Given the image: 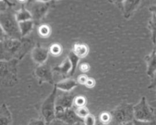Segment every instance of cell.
I'll return each mask as SVG.
<instances>
[{
  "mask_svg": "<svg viewBox=\"0 0 156 125\" xmlns=\"http://www.w3.org/2000/svg\"><path fill=\"white\" fill-rule=\"evenodd\" d=\"M75 96L70 92H63L57 95L55 99V115L63 112L68 109L73 108Z\"/></svg>",
  "mask_w": 156,
  "mask_h": 125,
  "instance_id": "ba28073f",
  "label": "cell"
},
{
  "mask_svg": "<svg viewBox=\"0 0 156 125\" xmlns=\"http://www.w3.org/2000/svg\"><path fill=\"white\" fill-rule=\"evenodd\" d=\"M63 51L62 46L60 44L55 43H52L50 47L49 48V51L51 54H52L53 56H59L62 54Z\"/></svg>",
  "mask_w": 156,
  "mask_h": 125,
  "instance_id": "cb8c5ba5",
  "label": "cell"
},
{
  "mask_svg": "<svg viewBox=\"0 0 156 125\" xmlns=\"http://www.w3.org/2000/svg\"><path fill=\"white\" fill-rule=\"evenodd\" d=\"M149 89H153L156 88V71L154 74V75L151 77V82L150 84L149 85L148 87Z\"/></svg>",
  "mask_w": 156,
  "mask_h": 125,
  "instance_id": "836d02e7",
  "label": "cell"
},
{
  "mask_svg": "<svg viewBox=\"0 0 156 125\" xmlns=\"http://www.w3.org/2000/svg\"><path fill=\"white\" fill-rule=\"evenodd\" d=\"M96 84V81L94 80V79L92 78V77H89L88 78L85 84V86L87 88H92L94 87Z\"/></svg>",
  "mask_w": 156,
  "mask_h": 125,
  "instance_id": "d6a6232c",
  "label": "cell"
},
{
  "mask_svg": "<svg viewBox=\"0 0 156 125\" xmlns=\"http://www.w3.org/2000/svg\"><path fill=\"white\" fill-rule=\"evenodd\" d=\"M144 60L146 63V74L151 77L156 71V51L154 49L150 54L146 55Z\"/></svg>",
  "mask_w": 156,
  "mask_h": 125,
  "instance_id": "4fadbf2b",
  "label": "cell"
},
{
  "mask_svg": "<svg viewBox=\"0 0 156 125\" xmlns=\"http://www.w3.org/2000/svg\"><path fill=\"white\" fill-rule=\"evenodd\" d=\"M96 125H117L114 121H112V123H110V124H102V123H101L100 122H99L98 121H97V123H96Z\"/></svg>",
  "mask_w": 156,
  "mask_h": 125,
  "instance_id": "d590c367",
  "label": "cell"
},
{
  "mask_svg": "<svg viewBox=\"0 0 156 125\" xmlns=\"http://www.w3.org/2000/svg\"><path fill=\"white\" fill-rule=\"evenodd\" d=\"M28 125H46L45 121L41 118H33L30 120Z\"/></svg>",
  "mask_w": 156,
  "mask_h": 125,
  "instance_id": "83f0119b",
  "label": "cell"
},
{
  "mask_svg": "<svg viewBox=\"0 0 156 125\" xmlns=\"http://www.w3.org/2000/svg\"><path fill=\"white\" fill-rule=\"evenodd\" d=\"M134 120L143 121L155 120L153 108L147 103L145 96H142L135 105H133Z\"/></svg>",
  "mask_w": 156,
  "mask_h": 125,
  "instance_id": "52a82bcc",
  "label": "cell"
},
{
  "mask_svg": "<svg viewBox=\"0 0 156 125\" xmlns=\"http://www.w3.org/2000/svg\"><path fill=\"white\" fill-rule=\"evenodd\" d=\"M72 51L79 58H82L88 55L89 52V48L85 43L77 42L74 44Z\"/></svg>",
  "mask_w": 156,
  "mask_h": 125,
  "instance_id": "e0dca14e",
  "label": "cell"
},
{
  "mask_svg": "<svg viewBox=\"0 0 156 125\" xmlns=\"http://www.w3.org/2000/svg\"><path fill=\"white\" fill-rule=\"evenodd\" d=\"M133 105L127 102H121L111 112L113 121L117 125L133 121L134 120Z\"/></svg>",
  "mask_w": 156,
  "mask_h": 125,
  "instance_id": "277c9868",
  "label": "cell"
},
{
  "mask_svg": "<svg viewBox=\"0 0 156 125\" xmlns=\"http://www.w3.org/2000/svg\"><path fill=\"white\" fill-rule=\"evenodd\" d=\"M87 104V99L84 96L79 95L75 96L74 99V105L76 108L85 107Z\"/></svg>",
  "mask_w": 156,
  "mask_h": 125,
  "instance_id": "d4e9b609",
  "label": "cell"
},
{
  "mask_svg": "<svg viewBox=\"0 0 156 125\" xmlns=\"http://www.w3.org/2000/svg\"><path fill=\"white\" fill-rule=\"evenodd\" d=\"M77 80L73 79H65L55 84L57 88L63 92H70L78 85Z\"/></svg>",
  "mask_w": 156,
  "mask_h": 125,
  "instance_id": "5bb4252c",
  "label": "cell"
},
{
  "mask_svg": "<svg viewBox=\"0 0 156 125\" xmlns=\"http://www.w3.org/2000/svg\"><path fill=\"white\" fill-rule=\"evenodd\" d=\"M0 24L1 30L7 37L15 39L23 38L19 28V23L16 20L15 12L12 9V7L1 12Z\"/></svg>",
  "mask_w": 156,
  "mask_h": 125,
  "instance_id": "7a4b0ae2",
  "label": "cell"
},
{
  "mask_svg": "<svg viewBox=\"0 0 156 125\" xmlns=\"http://www.w3.org/2000/svg\"><path fill=\"white\" fill-rule=\"evenodd\" d=\"M15 15L18 23L32 20L30 12L27 9L24 5H22L21 8L15 12Z\"/></svg>",
  "mask_w": 156,
  "mask_h": 125,
  "instance_id": "ac0fdd59",
  "label": "cell"
},
{
  "mask_svg": "<svg viewBox=\"0 0 156 125\" xmlns=\"http://www.w3.org/2000/svg\"><path fill=\"white\" fill-rule=\"evenodd\" d=\"M149 10L152 14L156 16V5H152L149 7Z\"/></svg>",
  "mask_w": 156,
  "mask_h": 125,
  "instance_id": "e575fe53",
  "label": "cell"
},
{
  "mask_svg": "<svg viewBox=\"0 0 156 125\" xmlns=\"http://www.w3.org/2000/svg\"><path fill=\"white\" fill-rule=\"evenodd\" d=\"M121 125H134L133 121H130V122H128V123H124V124H122Z\"/></svg>",
  "mask_w": 156,
  "mask_h": 125,
  "instance_id": "8d00e7d4",
  "label": "cell"
},
{
  "mask_svg": "<svg viewBox=\"0 0 156 125\" xmlns=\"http://www.w3.org/2000/svg\"><path fill=\"white\" fill-rule=\"evenodd\" d=\"M30 41L26 39H15L7 37L2 30L0 40L1 60H21L30 47Z\"/></svg>",
  "mask_w": 156,
  "mask_h": 125,
  "instance_id": "6da1fadb",
  "label": "cell"
},
{
  "mask_svg": "<svg viewBox=\"0 0 156 125\" xmlns=\"http://www.w3.org/2000/svg\"><path fill=\"white\" fill-rule=\"evenodd\" d=\"M75 110L78 116L82 120H83V118H85L87 116H88L90 114L89 110L86 106L76 108Z\"/></svg>",
  "mask_w": 156,
  "mask_h": 125,
  "instance_id": "484cf974",
  "label": "cell"
},
{
  "mask_svg": "<svg viewBox=\"0 0 156 125\" xmlns=\"http://www.w3.org/2000/svg\"><path fill=\"white\" fill-rule=\"evenodd\" d=\"M67 57L69 59L71 65V71L69 76H72L76 71L80 58L77 55H76L72 51L68 53Z\"/></svg>",
  "mask_w": 156,
  "mask_h": 125,
  "instance_id": "44dd1931",
  "label": "cell"
},
{
  "mask_svg": "<svg viewBox=\"0 0 156 125\" xmlns=\"http://www.w3.org/2000/svg\"><path fill=\"white\" fill-rule=\"evenodd\" d=\"M140 4L141 1L138 0L122 1V8L121 10L123 12L124 18L126 19L130 18Z\"/></svg>",
  "mask_w": 156,
  "mask_h": 125,
  "instance_id": "7c38bea8",
  "label": "cell"
},
{
  "mask_svg": "<svg viewBox=\"0 0 156 125\" xmlns=\"http://www.w3.org/2000/svg\"><path fill=\"white\" fill-rule=\"evenodd\" d=\"M34 24L35 23L32 20L19 23V28L22 38L26 37L30 33L34 28Z\"/></svg>",
  "mask_w": 156,
  "mask_h": 125,
  "instance_id": "d6986e66",
  "label": "cell"
},
{
  "mask_svg": "<svg viewBox=\"0 0 156 125\" xmlns=\"http://www.w3.org/2000/svg\"><path fill=\"white\" fill-rule=\"evenodd\" d=\"M83 123L84 125H96L97 123L96 119L95 116L90 113L83 120Z\"/></svg>",
  "mask_w": 156,
  "mask_h": 125,
  "instance_id": "4316f807",
  "label": "cell"
},
{
  "mask_svg": "<svg viewBox=\"0 0 156 125\" xmlns=\"http://www.w3.org/2000/svg\"><path fill=\"white\" fill-rule=\"evenodd\" d=\"M52 71L51 66L46 63L38 65L34 71V74L38 81V84H41L46 82L51 85L54 84Z\"/></svg>",
  "mask_w": 156,
  "mask_h": 125,
  "instance_id": "9c48e42d",
  "label": "cell"
},
{
  "mask_svg": "<svg viewBox=\"0 0 156 125\" xmlns=\"http://www.w3.org/2000/svg\"><path fill=\"white\" fill-rule=\"evenodd\" d=\"M79 68L80 71L82 73H83V74H84V73H87L90 71V66L89 63H88L87 62H83V63H82L79 65Z\"/></svg>",
  "mask_w": 156,
  "mask_h": 125,
  "instance_id": "f1b7e54d",
  "label": "cell"
},
{
  "mask_svg": "<svg viewBox=\"0 0 156 125\" xmlns=\"http://www.w3.org/2000/svg\"><path fill=\"white\" fill-rule=\"evenodd\" d=\"M38 33L40 37L43 38H46L50 36L51 33V29L48 24H41L38 28Z\"/></svg>",
  "mask_w": 156,
  "mask_h": 125,
  "instance_id": "603a6c76",
  "label": "cell"
},
{
  "mask_svg": "<svg viewBox=\"0 0 156 125\" xmlns=\"http://www.w3.org/2000/svg\"><path fill=\"white\" fill-rule=\"evenodd\" d=\"M148 28L151 34V40L155 45L156 42V16L152 14L148 22Z\"/></svg>",
  "mask_w": 156,
  "mask_h": 125,
  "instance_id": "ffe728a7",
  "label": "cell"
},
{
  "mask_svg": "<svg viewBox=\"0 0 156 125\" xmlns=\"http://www.w3.org/2000/svg\"><path fill=\"white\" fill-rule=\"evenodd\" d=\"M52 70L58 73L59 74L62 75L63 77L67 76L70 74L71 71V65L70 61L68 57L62 62V63L58 66L53 68Z\"/></svg>",
  "mask_w": 156,
  "mask_h": 125,
  "instance_id": "2e32d148",
  "label": "cell"
},
{
  "mask_svg": "<svg viewBox=\"0 0 156 125\" xmlns=\"http://www.w3.org/2000/svg\"><path fill=\"white\" fill-rule=\"evenodd\" d=\"M88 78V77L86 74H80L79 76H77V78L76 80H77V82L79 84L85 85Z\"/></svg>",
  "mask_w": 156,
  "mask_h": 125,
  "instance_id": "f546056e",
  "label": "cell"
},
{
  "mask_svg": "<svg viewBox=\"0 0 156 125\" xmlns=\"http://www.w3.org/2000/svg\"><path fill=\"white\" fill-rule=\"evenodd\" d=\"M155 91H156V88H155Z\"/></svg>",
  "mask_w": 156,
  "mask_h": 125,
  "instance_id": "ab89813d",
  "label": "cell"
},
{
  "mask_svg": "<svg viewBox=\"0 0 156 125\" xmlns=\"http://www.w3.org/2000/svg\"><path fill=\"white\" fill-rule=\"evenodd\" d=\"M46 125H69V124H68L67 123H66L65 122L61 120L55 118L49 123H47Z\"/></svg>",
  "mask_w": 156,
  "mask_h": 125,
  "instance_id": "1f68e13d",
  "label": "cell"
},
{
  "mask_svg": "<svg viewBox=\"0 0 156 125\" xmlns=\"http://www.w3.org/2000/svg\"><path fill=\"white\" fill-rule=\"evenodd\" d=\"M49 54V49L41 46H36L32 49L31 55L33 61L38 65H40L46 63Z\"/></svg>",
  "mask_w": 156,
  "mask_h": 125,
  "instance_id": "8fae6325",
  "label": "cell"
},
{
  "mask_svg": "<svg viewBox=\"0 0 156 125\" xmlns=\"http://www.w3.org/2000/svg\"><path fill=\"white\" fill-rule=\"evenodd\" d=\"M12 116L9 107L2 103L0 108V125H11Z\"/></svg>",
  "mask_w": 156,
  "mask_h": 125,
  "instance_id": "9a60e30c",
  "label": "cell"
},
{
  "mask_svg": "<svg viewBox=\"0 0 156 125\" xmlns=\"http://www.w3.org/2000/svg\"><path fill=\"white\" fill-rule=\"evenodd\" d=\"M74 125H84V124H83V122H81V123H77L75 124Z\"/></svg>",
  "mask_w": 156,
  "mask_h": 125,
  "instance_id": "74e56055",
  "label": "cell"
},
{
  "mask_svg": "<svg viewBox=\"0 0 156 125\" xmlns=\"http://www.w3.org/2000/svg\"><path fill=\"white\" fill-rule=\"evenodd\" d=\"M18 60H0V80L2 86L9 87L18 82L17 63Z\"/></svg>",
  "mask_w": 156,
  "mask_h": 125,
  "instance_id": "3957f363",
  "label": "cell"
},
{
  "mask_svg": "<svg viewBox=\"0 0 156 125\" xmlns=\"http://www.w3.org/2000/svg\"><path fill=\"white\" fill-rule=\"evenodd\" d=\"M154 49L156 51V42H155V48H154Z\"/></svg>",
  "mask_w": 156,
  "mask_h": 125,
  "instance_id": "f35d334b",
  "label": "cell"
},
{
  "mask_svg": "<svg viewBox=\"0 0 156 125\" xmlns=\"http://www.w3.org/2000/svg\"><path fill=\"white\" fill-rule=\"evenodd\" d=\"M55 118L61 120L69 125H74L77 123L83 122V120L78 116L73 107L66 109L63 112L55 115Z\"/></svg>",
  "mask_w": 156,
  "mask_h": 125,
  "instance_id": "30bf717a",
  "label": "cell"
},
{
  "mask_svg": "<svg viewBox=\"0 0 156 125\" xmlns=\"http://www.w3.org/2000/svg\"><path fill=\"white\" fill-rule=\"evenodd\" d=\"M58 89L55 84L51 93L45 98L40 107V113L42 118L49 123L55 118V99Z\"/></svg>",
  "mask_w": 156,
  "mask_h": 125,
  "instance_id": "8992f818",
  "label": "cell"
},
{
  "mask_svg": "<svg viewBox=\"0 0 156 125\" xmlns=\"http://www.w3.org/2000/svg\"><path fill=\"white\" fill-rule=\"evenodd\" d=\"M53 3V1H32L28 2V4L25 7L30 12L32 20L37 24L45 16Z\"/></svg>",
  "mask_w": 156,
  "mask_h": 125,
  "instance_id": "5b68a950",
  "label": "cell"
},
{
  "mask_svg": "<svg viewBox=\"0 0 156 125\" xmlns=\"http://www.w3.org/2000/svg\"><path fill=\"white\" fill-rule=\"evenodd\" d=\"M98 121L104 124H108L112 123L113 121V119L111 112L106 111L101 112L99 116Z\"/></svg>",
  "mask_w": 156,
  "mask_h": 125,
  "instance_id": "7402d4cb",
  "label": "cell"
},
{
  "mask_svg": "<svg viewBox=\"0 0 156 125\" xmlns=\"http://www.w3.org/2000/svg\"><path fill=\"white\" fill-rule=\"evenodd\" d=\"M133 123L134 125H156V121L155 120L152 121H143L133 120Z\"/></svg>",
  "mask_w": 156,
  "mask_h": 125,
  "instance_id": "4dcf8cb0",
  "label": "cell"
}]
</instances>
